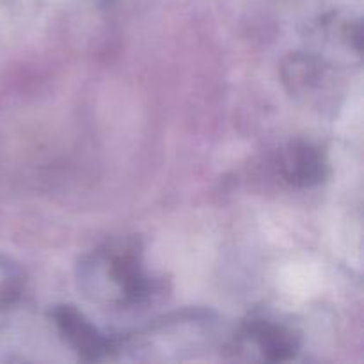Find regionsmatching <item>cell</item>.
Returning a JSON list of instances; mask_svg holds the SVG:
<instances>
[{"instance_id": "obj_1", "label": "cell", "mask_w": 364, "mask_h": 364, "mask_svg": "<svg viewBox=\"0 0 364 364\" xmlns=\"http://www.w3.org/2000/svg\"><path fill=\"white\" fill-rule=\"evenodd\" d=\"M57 327L66 336L71 347L78 352L84 359L95 361L102 359L109 352L110 345L87 320L71 306H60L53 311Z\"/></svg>"}, {"instance_id": "obj_2", "label": "cell", "mask_w": 364, "mask_h": 364, "mask_svg": "<svg viewBox=\"0 0 364 364\" xmlns=\"http://www.w3.org/2000/svg\"><path fill=\"white\" fill-rule=\"evenodd\" d=\"M326 160L311 144L295 142L283 159V174L297 187H311L326 178Z\"/></svg>"}, {"instance_id": "obj_3", "label": "cell", "mask_w": 364, "mask_h": 364, "mask_svg": "<svg viewBox=\"0 0 364 364\" xmlns=\"http://www.w3.org/2000/svg\"><path fill=\"white\" fill-rule=\"evenodd\" d=\"M110 277L130 301H139L149 291V281L144 276L134 251H117L110 255Z\"/></svg>"}, {"instance_id": "obj_4", "label": "cell", "mask_w": 364, "mask_h": 364, "mask_svg": "<svg viewBox=\"0 0 364 364\" xmlns=\"http://www.w3.org/2000/svg\"><path fill=\"white\" fill-rule=\"evenodd\" d=\"M251 334L269 361H288L297 354V340L283 326L272 322L251 323Z\"/></svg>"}]
</instances>
